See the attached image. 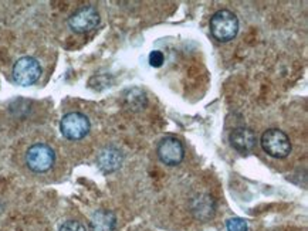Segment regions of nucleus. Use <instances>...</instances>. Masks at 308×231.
Masks as SVG:
<instances>
[{
    "mask_svg": "<svg viewBox=\"0 0 308 231\" xmlns=\"http://www.w3.org/2000/svg\"><path fill=\"white\" fill-rule=\"evenodd\" d=\"M210 33L222 43L233 40L239 33V20L230 10H219L210 17Z\"/></svg>",
    "mask_w": 308,
    "mask_h": 231,
    "instance_id": "1",
    "label": "nucleus"
},
{
    "mask_svg": "<svg viewBox=\"0 0 308 231\" xmlns=\"http://www.w3.org/2000/svg\"><path fill=\"white\" fill-rule=\"evenodd\" d=\"M262 148L271 158L282 159L287 158L291 152L290 138L280 129H267L260 139Z\"/></svg>",
    "mask_w": 308,
    "mask_h": 231,
    "instance_id": "2",
    "label": "nucleus"
},
{
    "mask_svg": "<svg viewBox=\"0 0 308 231\" xmlns=\"http://www.w3.org/2000/svg\"><path fill=\"white\" fill-rule=\"evenodd\" d=\"M56 161V153L49 145L36 143L29 148L26 153V163L30 170L36 173H44L50 170Z\"/></svg>",
    "mask_w": 308,
    "mask_h": 231,
    "instance_id": "3",
    "label": "nucleus"
},
{
    "mask_svg": "<svg viewBox=\"0 0 308 231\" xmlns=\"http://www.w3.org/2000/svg\"><path fill=\"white\" fill-rule=\"evenodd\" d=\"M90 121L88 118L80 112H70L63 116L60 122V131L64 138L70 141H80L90 132Z\"/></svg>",
    "mask_w": 308,
    "mask_h": 231,
    "instance_id": "4",
    "label": "nucleus"
},
{
    "mask_svg": "<svg viewBox=\"0 0 308 231\" xmlns=\"http://www.w3.org/2000/svg\"><path fill=\"white\" fill-rule=\"evenodd\" d=\"M41 75L40 63L33 57H21L13 67V78L16 83L23 87H29L37 83Z\"/></svg>",
    "mask_w": 308,
    "mask_h": 231,
    "instance_id": "5",
    "label": "nucleus"
},
{
    "mask_svg": "<svg viewBox=\"0 0 308 231\" xmlns=\"http://www.w3.org/2000/svg\"><path fill=\"white\" fill-rule=\"evenodd\" d=\"M156 153L162 163L169 165V166H176L183 161L185 149L179 139H176L174 136H167L159 142Z\"/></svg>",
    "mask_w": 308,
    "mask_h": 231,
    "instance_id": "6",
    "label": "nucleus"
},
{
    "mask_svg": "<svg viewBox=\"0 0 308 231\" xmlns=\"http://www.w3.org/2000/svg\"><path fill=\"white\" fill-rule=\"evenodd\" d=\"M98 23H100V14L92 6L80 9L68 19V26L76 33L91 32L92 29H96Z\"/></svg>",
    "mask_w": 308,
    "mask_h": 231,
    "instance_id": "7",
    "label": "nucleus"
},
{
    "mask_svg": "<svg viewBox=\"0 0 308 231\" xmlns=\"http://www.w3.org/2000/svg\"><path fill=\"white\" fill-rule=\"evenodd\" d=\"M231 146L239 152H249L256 145V135L249 128H236L230 134Z\"/></svg>",
    "mask_w": 308,
    "mask_h": 231,
    "instance_id": "8",
    "label": "nucleus"
},
{
    "mask_svg": "<svg viewBox=\"0 0 308 231\" xmlns=\"http://www.w3.org/2000/svg\"><path fill=\"white\" fill-rule=\"evenodd\" d=\"M122 163L121 152L115 148H105L98 155V166L105 173L115 172Z\"/></svg>",
    "mask_w": 308,
    "mask_h": 231,
    "instance_id": "9",
    "label": "nucleus"
},
{
    "mask_svg": "<svg viewBox=\"0 0 308 231\" xmlns=\"http://www.w3.org/2000/svg\"><path fill=\"white\" fill-rule=\"evenodd\" d=\"M92 228L96 231H112L115 227V217L109 212H98L92 217Z\"/></svg>",
    "mask_w": 308,
    "mask_h": 231,
    "instance_id": "10",
    "label": "nucleus"
},
{
    "mask_svg": "<svg viewBox=\"0 0 308 231\" xmlns=\"http://www.w3.org/2000/svg\"><path fill=\"white\" fill-rule=\"evenodd\" d=\"M226 227H227V231H247L249 227H247V221L244 218L240 217H233L227 220L226 223Z\"/></svg>",
    "mask_w": 308,
    "mask_h": 231,
    "instance_id": "11",
    "label": "nucleus"
},
{
    "mask_svg": "<svg viewBox=\"0 0 308 231\" xmlns=\"http://www.w3.org/2000/svg\"><path fill=\"white\" fill-rule=\"evenodd\" d=\"M58 231H87L85 227H84L80 221H74V220H70V221H65L64 224L60 227Z\"/></svg>",
    "mask_w": 308,
    "mask_h": 231,
    "instance_id": "12",
    "label": "nucleus"
},
{
    "mask_svg": "<svg viewBox=\"0 0 308 231\" xmlns=\"http://www.w3.org/2000/svg\"><path fill=\"white\" fill-rule=\"evenodd\" d=\"M163 61H165V57H163V54L162 52H158V50H155L149 54V64L155 67V68H159L162 64H163Z\"/></svg>",
    "mask_w": 308,
    "mask_h": 231,
    "instance_id": "13",
    "label": "nucleus"
}]
</instances>
